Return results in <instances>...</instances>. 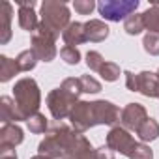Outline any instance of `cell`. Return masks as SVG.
<instances>
[{
  "label": "cell",
  "instance_id": "1",
  "mask_svg": "<svg viewBox=\"0 0 159 159\" xmlns=\"http://www.w3.org/2000/svg\"><path fill=\"white\" fill-rule=\"evenodd\" d=\"M79 133L66 125L64 122H52L49 125V131L45 133V139L39 142L38 152L39 155H47L49 159H67Z\"/></svg>",
  "mask_w": 159,
  "mask_h": 159
},
{
  "label": "cell",
  "instance_id": "2",
  "mask_svg": "<svg viewBox=\"0 0 159 159\" xmlns=\"http://www.w3.org/2000/svg\"><path fill=\"white\" fill-rule=\"evenodd\" d=\"M83 94L81 81L75 77H67L62 81V84L47 94V107L51 116L56 122H62L69 118L73 107L79 103V96Z\"/></svg>",
  "mask_w": 159,
  "mask_h": 159
},
{
  "label": "cell",
  "instance_id": "3",
  "mask_svg": "<svg viewBox=\"0 0 159 159\" xmlns=\"http://www.w3.org/2000/svg\"><path fill=\"white\" fill-rule=\"evenodd\" d=\"M13 99L19 111V120L28 122L34 114L39 112V105H41V92L38 83L32 77L19 79L13 86Z\"/></svg>",
  "mask_w": 159,
  "mask_h": 159
},
{
  "label": "cell",
  "instance_id": "4",
  "mask_svg": "<svg viewBox=\"0 0 159 159\" xmlns=\"http://www.w3.org/2000/svg\"><path fill=\"white\" fill-rule=\"evenodd\" d=\"M39 15H41V19H39L38 30H43V32L54 36L56 39L71 25V11H69V8H67L66 2H58V0H45V2L41 4Z\"/></svg>",
  "mask_w": 159,
  "mask_h": 159
},
{
  "label": "cell",
  "instance_id": "5",
  "mask_svg": "<svg viewBox=\"0 0 159 159\" xmlns=\"http://www.w3.org/2000/svg\"><path fill=\"white\" fill-rule=\"evenodd\" d=\"M139 0H101L98 2V11L105 21L120 23L137 13Z\"/></svg>",
  "mask_w": 159,
  "mask_h": 159
},
{
  "label": "cell",
  "instance_id": "6",
  "mask_svg": "<svg viewBox=\"0 0 159 159\" xmlns=\"http://www.w3.org/2000/svg\"><path fill=\"white\" fill-rule=\"evenodd\" d=\"M69 122H71V127L79 133L83 135L86 133L88 129L96 127V118H94V105L92 101H79L71 114H69Z\"/></svg>",
  "mask_w": 159,
  "mask_h": 159
},
{
  "label": "cell",
  "instance_id": "7",
  "mask_svg": "<svg viewBox=\"0 0 159 159\" xmlns=\"http://www.w3.org/2000/svg\"><path fill=\"white\" fill-rule=\"evenodd\" d=\"M38 60L41 62H52L58 54V49H56V38L43 32V30H38L36 34H32V47H30Z\"/></svg>",
  "mask_w": 159,
  "mask_h": 159
},
{
  "label": "cell",
  "instance_id": "8",
  "mask_svg": "<svg viewBox=\"0 0 159 159\" xmlns=\"http://www.w3.org/2000/svg\"><path fill=\"white\" fill-rule=\"evenodd\" d=\"M107 146L112 150V152H118L122 155H131L133 148L137 146L135 139L129 135V131L122 125H114L111 127V131L107 133Z\"/></svg>",
  "mask_w": 159,
  "mask_h": 159
},
{
  "label": "cell",
  "instance_id": "9",
  "mask_svg": "<svg viewBox=\"0 0 159 159\" xmlns=\"http://www.w3.org/2000/svg\"><path fill=\"white\" fill-rule=\"evenodd\" d=\"M94 105V118H96V125H116L122 120V111L118 105H114L112 101L107 99H98L92 101Z\"/></svg>",
  "mask_w": 159,
  "mask_h": 159
},
{
  "label": "cell",
  "instance_id": "10",
  "mask_svg": "<svg viewBox=\"0 0 159 159\" xmlns=\"http://www.w3.org/2000/svg\"><path fill=\"white\" fill-rule=\"evenodd\" d=\"M148 120V112L144 109V105L140 103H127L122 109V127H125L127 131H139V127Z\"/></svg>",
  "mask_w": 159,
  "mask_h": 159
},
{
  "label": "cell",
  "instance_id": "11",
  "mask_svg": "<svg viewBox=\"0 0 159 159\" xmlns=\"http://www.w3.org/2000/svg\"><path fill=\"white\" fill-rule=\"evenodd\" d=\"M17 6H19V13H17L19 15V26L25 32L36 34L38 32V26H39L38 13L34 11L36 2H34V0H17Z\"/></svg>",
  "mask_w": 159,
  "mask_h": 159
},
{
  "label": "cell",
  "instance_id": "12",
  "mask_svg": "<svg viewBox=\"0 0 159 159\" xmlns=\"http://www.w3.org/2000/svg\"><path fill=\"white\" fill-rule=\"evenodd\" d=\"M25 133L17 124H6L0 129V152L15 150V146L23 144Z\"/></svg>",
  "mask_w": 159,
  "mask_h": 159
},
{
  "label": "cell",
  "instance_id": "13",
  "mask_svg": "<svg viewBox=\"0 0 159 159\" xmlns=\"http://www.w3.org/2000/svg\"><path fill=\"white\" fill-rule=\"evenodd\" d=\"M137 92L146 98H159V77L153 71H140L137 73Z\"/></svg>",
  "mask_w": 159,
  "mask_h": 159
},
{
  "label": "cell",
  "instance_id": "14",
  "mask_svg": "<svg viewBox=\"0 0 159 159\" xmlns=\"http://www.w3.org/2000/svg\"><path fill=\"white\" fill-rule=\"evenodd\" d=\"M109 26L101 21V19H90L84 23V34H86V41L90 43H101L109 38Z\"/></svg>",
  "mask_w": 159,
  "mask_h": 159
},
{
  "label": "cell",
  "instance_id": "15",
  "mask_svg": "<svg viewBox=\"0 0 159 159\" xmlns=\"http://www.w3.org/2000/svg\"><path fill=\"white\" fill-rule=\"evenodd\" d=\"M11 19H13V6L4 0L0 4V43L6 45L11 39Z\"/></svg>",
  "mask_w": 159,
  "mask_h": 159
},
{
  "label": "cell",
  "instance_id": "16",
  "mask_svg": "<svg viewBox=\"0 0 159 159\" xmlns=\"http://www.w3.org/2000/svg\"><path fill=\"white\" fill-rule=\"evenodd\" d=\"M67 159H96V148L90 144V140L84 135H79Z\"/></svg>",
  "mask_w": 159,
  "mask_h": 159
},
{
  "label": "cell",
  "instance_id": "17",
  "mask_svg": "<svg viewBox=\"0 0 159 159\" xmlns=\"http://www.w3.org/2000/svg\"><path fill=\"white\" fill-rule=\"evenodd\" d=\"M62 39L66 45L69 47H77L81 43H86V34H84V23H79V21H71V25L64 30Z\"/></svg>",
  "mask_w": 159,
  "mask_h": 159
},
{
  "label": "cell",
  "instance_id": "18",
  "mask_svg": "<svg viewBox=\"0 0 159 159\" xmlns=\"http://www.w3.org/2000/svg\"><path fill=\"white\" fill-rule=\"evenodd\" d=\"M0 120L2 124H17L21 122L19 120V111H17V105H15V99L8 98V96H2L0 98Z\"/></svg>",
  "mask_w": 159,
  "mask_h": 159
},
{
  "label": "cell",
  "instance_id": "19",
  "mask_svg": "<svg viewBox=\"0 0 159 159\" xmlns=\"http://www.w3.org/2000/svg\"><path fill=\"white\" fill-rule=\"evenodd\" d=\"M137 137H139L140 142H144V144L155 140V139L159 137V124H157V120H155V118H148V120L139 127Z\"/></svg>",
  "mask_w": 159,
  "mask_h": 159
},
{
  "label": "cell",
  "instance_id": "20",
  "mask_svg": "<svg viewBox=\"0 0 159 159\" xmlns=\"http://www.w3.org/2000/svg\"><path fill=\"white\" fill-rule=\"evenodd\" d=\"M17 73H21V71H19V66H17L15 60L8 58V56H4V54L0 56V81H2V83H8V81H11Z\"/></svg>",
  "mask_w": 159,
  "mask_h": 159
},
{
  "label": "cell",
  "instance_id": "21",
  "mask_svg": "<svg viewBox=\"0 0 159 159\" xmlns=\"http://www.w3.org/2000/svg\"><path fill=\"white\" fill-rule=\"evenodd\" d=\"M124 30H125L129 36H139L142 30H146L142 13H133L131 17H127V19L124 21Z\"/></svg>",
  "mask_w": 159,
  "mask_h": 159
},
{
  "label": "cell",
  "instance_id": "22",
  "mask_svg": "<svg viewBox=\"0 0 159 159\" xmlns=\"http://www.w3.org/2000/svg\"><path fill=\"white\" fill-rule=\"evenodd\" d=\"M17 66H19V71H32L38 64V56L32 49H26L23 52H19V56L15 58Z\"/></svg>",
  "mask_w": 159,
  "mask_h": 159
},
{
  "label": "cell",
  "instance_id": "23",
  "mask_svg": "<svg viewBox=\"0 0 159 159\" xmlns=\"http://www.w3.org/2000/svg\"><path fill=\"white\" fill-rule=\"evenodd\" d=\"M144 26L148 32H155L159 34V6H150L144 13Z\"/></svg>",
  "mask_w": 159,
  "mask_h": 159
},
{
  "label": "cell",
  "instance_id": "24",
  "mask_svg": "<svg viewBox=\"0 0 159 159\" xmlns=\"http://www.w3.org/2000/svg\"><path fill=\"white\" fill-rule=\"evenodd\" d=\"M26 125H28V131L34 133V135H41V133L49 131V122H47L45 114H41V112L34 114V116L26 122Z\"/></svg>",
  "mask_w": 159,
  "mask_h": 159
},
{
  "label": "cell",
  "instance_id": "25",
  "mask_svg": "<svg viewBox=\"0 0 159 159\" xmlns=\"http://www.w3.org/2000/svg\"><path fill=\"white\" fill-rule=\"evenodd\" d=\"M120 73H122V69H120V66L114 64V62H105V66H103L101 71H99L101 79H103V81H107V83L118 81V79H120Z\"/></svg>",
  "mask_w": 159,
  "mask_h": 159
},
{
  "label": "cell",
  "instance_id": "26",
  "mask_svg": "<svg viewBox=\"0 0 159 159\" xmlns=\"http://www.w3.org/2000/svg\"><path fill=\"white\" fill-rule=\"evenodd\" d=\"M79 81H81L83 94H99L101 92V83L98 79H94L92 75H81Z\"/></svg>",
  "mask_w": 159,
  "mask_h": 159
},
{
  "label": "cell",
  "instance_id": "27",
  "mask_svg": "<svg viewBox=\"0 0 159 159\" xmlns=\"http://www.w3.org/2000/svg\"><path fill=\"white\" fill-rule=\"evenodd\" d=\"M142 47L150 56H159V34L148 32L142 39Z\"/></svg>",
  "mask_w": 159,
  "mask_h": 159
},
{
  "label": "cell",
  "instance_id": "28",
  "mask_svg": "<svg viewBox=\"0 0 159 159\" xmlns=\"http://www.w3.org/2000/svg\"><path fill=\"white\" fill-rule=\"evenodd\" d=\"M60 58L67 64V66H77L81 62V52H79L77 47H69V45H64L60 49Z\"/></svg>",
  "mask_w": 159,
  "mask_h": 159
},
{
  "label": "cell",
  "instance_id": "29",
  "mask_svg": "<svg viewBox=\"0 0 159 159\" xmlns=\"http://www.w3.org/2000/svg\"><path fill=\"white\" fill-rule=\"evenodd\" d=\"M86 66L92 69V71H101V67L105 66V58L101 56V52L98 51H88L86 52Z\"/></svg>",
  "mask_w": 159,
  "mask_h": 159
},
{
  "label": "cell",
  "instance_id": "30",
  "mask_svg": "<svg viewBox=\"0 0 159 159\" xmlns=\"http://www.w3.org/2000/svg\"><path fill=\"white\" fill-rule=\"evenodd\" d=\"M129 159H153V152L148 144L144 142H137V146L133 148Z\"/></svg>",
  "mask_w": 159,
  "mask_h": 159
},
{
  "label": "cell",
  "instance_id": "31",
  "mask_svg": "<svg viewBox=\"0 0 159 159\" xmlns=\"http://www.w3.org/2000/svg\"><path fill=\"white\" fill-rule=\"evenodd\" d=\"M73 8H75V11H77L79 15H90V13L98 8V4L94 2V0H75V2H73Z\"/></svg>",
  "mask_w": 159,
  "mask_h": 159
},
{
  "label": "cell",
  "instance_id": "32",
  "mask_svg": "<svg viewBox=\"0 0 159 159\" xmlns=\"http://www.w3.org/2000/svg\"><path fill=\"white\" fill-rule=\"evenodd\" d=\"M124 75H125V86H127V90L137 92V73H133V71H124Z\"/></svg>",
  "mask_w": 159,
  "mask_h": 159
},
{
  "label": "cell",
  "instance_id": "33",
  "mask_svg": "<svg viewBox=\"0 0 159 159\" xmlns=\"http://www.w3.org/2000/svg\"><path fill=\"white\" fill-rule=\"evenodd\" d=\"M96 159H114V152L105 144V146L96 150Z\"/></svg>",
  "mask_w": 159,
  "mask_h": 159
},
{
  "label": "cell",
  "instance_id": "34",
  "mask_svg": "<svg viewBox=\"0 0 159 159\" xmlns=\"http://www.w3.org/2000/svg\"><path fill=\"white\" fill-rule=\"evenodd\" d=\"M0 159H19L15 150H8V152H0Z\"/></svg>",
  "mask_w": 159,
  "mask_h": 159
},
{
  "label": "cell",
  "instance_id": "35",
  "mask_svg": "<svg viewBox=\"0 0 159 159\" xmlns=\"http://www.w3.org/2000/svg\"><path fill=\"white\" fill-rule=\"evenodd\" d=\"M30 159H49V157H47V155H39V153H38V155H34V157H30Z\"/></svg>",
  "mask_w": 159,
  "mask_h": 159
},
{
  "label": "cell",
  "instance_id": "36",
  "mask_svg": "<svg viewBox=\"0 0 159 159\" xmlns=\"http://www.w3.org/2000/svg\"><path fill=\"white\" fill-rule=\"evenodd\" d=\"M157 77H159V69H157Z\"/></svg>",
  "mask_w": 159,
  "mask_h": 159
}]
</instances>
